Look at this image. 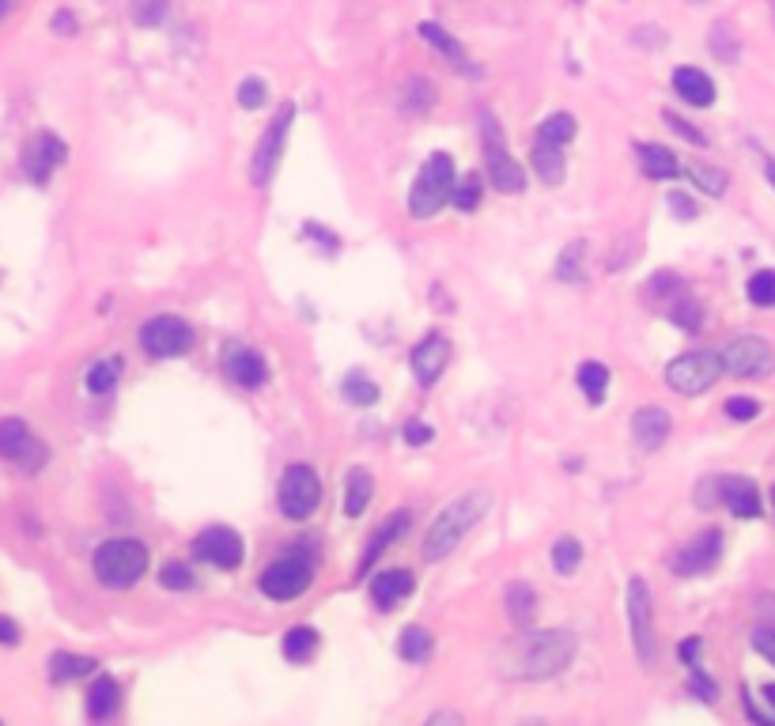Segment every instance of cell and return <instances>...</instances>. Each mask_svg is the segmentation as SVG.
<instances>
[{"mask_svg":"<svg viewBox=\"0 0 775 726\" xmlns=\"http://www.w3.org/2000/svg\"><path fill=\"white\" fill-rule=\"evenodd\" d=\"M0 458H8V462H19L23 469H42L46 466V447L38 443L35 435L27 432V424L16 420V416H8V420H0Z\"/></svg>","mask_w":775,"mask_h":726,"instance_id":"7c38bea8","label":"cell"},{"mask_svg":"<svg viewBox=\"0 0 775 726\" xmlns=\"http://www.w3.org/2000/svg\"><path fill=\"white\" fill-rule=\"evenodd\" d=\"M726 413L734 416V420H753V416L760 413V405L753 398H734V401H726Z\"/></svg>","mask_w":775,"mask_h":726,"instance_id":"bcb514c9","label":"cell"},{"mask_svg":"<svg viewBox=\"0 0 775 726\" xmlns=\"http://www.w3.org/2000/svg\"><path fill=\"white\" fill-rule=\"evenodd\" d=\"M261 103H265V84H261L258 76L242 80L239 84V106H246V110H258Z\"/></svg>","mask_w":775,"mask_h":726,"instance_id":"f6af8a7d","label":"cell"},{"mask_svg":"<svg viewBox=\"0 0 775 726\" xmlns=\"http://www.w3.org/2000/svg\"><path fill=\"white\" fill-rule=\"evenodd\" d=\"M477 201H481V182H477V178H462V182H454L450 205L458 208V212H473Z\"/></svg>","mask_w":775,"mask_h":726,"instance_id":"60d3db41","label":"cell"},{"mask_svg":"<svg viewBox=\"0 0 775 726\" xmlns=\"http://www.w3.org/2000/svg\"><path fill=\"white\" fill-rule=\"evenodd\" d=\"M91 670H95V658H84V655H53L50 658V677H53V681L87 677Z\"/></svg>","mask_w":775,"mask_h":726,"instance_id":"1f68e13d","label":"cell"},{"mask_svg":"<svg viewBox=\"0 0 775 726\" xmlns=\"http://www.w3.org/2000/svg\"><path fill=\"white\" fill-rule=\"evenodd\" d=\"M314 651H318V632L307 628V624H299V628H292L284 636V655L292 658V662H307Z\"/></svg>","mask_w":775,"mask_h":726,"instance_id":"f546056e","label":"cell"},{"mask_svg":"<svg viewBox=\"0 0 775 726\" xmlns=\"http://www.w3.org/2000/svg\"><path fill=\"white\" fill-rule=\"evenodd\" d=\"M65 140L61 137H53V133H38L27 148H23V171H27V178L31 182H50V174H53V167H61L65 163Z\"/></svg>","mask_w":775,"mask_h":726,"instance_id":"5bb4252c","label":"cell"},{"mask_svg":"<svg viewBox=\"0 0 775 726\" xmlns=\"http://www.w3.org/2000/svg\"><path fill=\"white\" fill-rule=\"evenodd\" d=\"M719 556H723V534L719 530H704V534H696L681 549L677 556V575H700V571H711L719 564Z\"/></svg>","mask_w":775,"mask_h":726,"instance_id":"2e32d148","label":"cell"},{"mask_svg":"<svg viewBox=\"0 0 775 726\" xmlns=\"http://www.w3.org/2000/svg\"><path fill=\"white\" fill-rule=\"evenodd\" d=\"M8 4H12V0H0V16H4V12H8Z\"/></svg>","mask_w":775,"mask_h":726,"instance_id":"680465c9","label":"cell"},{"mask_svg":"<svg viewBox=\"0 0 775 726\" xmlns=\"http://www.w3.org/2000/svg\"><path fill=\"white\" fill-rule=\"evenodd\" d=\"M91 568L99 575V583L110 590H125L133 587L140 575L148 571V545H140L137 537H114V541H103L95 549V560Z\"/></svg>","mask_w":775,"mask_h":726,"instance_id":"7a4b0ae2","label":"cell"},{"mask_svg":"<svg viewBox=\"0 0 775 726\" xmlns=\"http://www.w3.org/2000/svg\"><path fill=\"white\" fill-rule=\"evenodd\" d=\"M159 583L167 590H190L193 587V571L186 564H167V568L159 571Z\"/></svg>","mask_w":775,"mask_h":726,"instance_id":"7bdbcfd3","label":"cell"},{"mask_svg":"<svg viewBox=\"0 0 775 726\" xmlns=\"http://www.w3.org/2000/svg\"><path fill=\"white\" fill-rule=\"evenodd\" d=\"M689 178L700 186L704 193H711V197H719V193L726 190V174L723 171H715V167H704V163H692L689 167Z\"/></svg>","mask_w":775,"mask_h":726,"instance_id":"ab89813d","label":"cell"},{"mask_svg":"<svg viewBox=\"0 0 775 726\" xmlns=\"http://www.w3.org/2000/svg\"><path fill=\"white\" fill-rule=\"evenodd\" d=\"M689 685H692V689H696V696H700V700H715V685H711V681H707V677L700 674V670H696V662H692V677H689Z\"/></svg>","mask_w":775,"mask_h":726,"instance_id":"816d5d0a","label":"cell"},{"mask_svg":"<svg viewBox=\"0 0 775 726\" xmlns=\"http://www.w3.org/2000/svg\"><path fill=\"white\" fill-rule=\"evenodd\" d=\"M636 156H639V167H643V174H647V178H655V182H662V178H673V174L681 171V167H677V159H673V152L658 148V144H639Z\"/></svg>","mask_w":775,"mask_h":726,"instance_id":"d4e9b609","label":"cell"},{"mask_svg":"<svg viewBox=\"0 0 775 726\" xmlns=\"http://www.w3.org/2000/svg\"><path fill=\"white\" fill-rule=\"evenodd\" d=\"M575 632H537L518 651V674L537 681V677H556L571 658H575Z\"/></svg>","mask_w":775,"mask_h":726,"instance_id":"3957f363","label":"cell"},{"mask_svg":"<svg viewBox=\"0 0 775 726\" xmlns=\"http://www.w3.org/2000/svg\"><path fill=\"white\" fill-rule=\"evenodd\" d=\"M764 700L772 704V711H775V685H764Z\"/></svg>","mask_w":775,"mask_h":726,"instance_id":"6f0895ef","label":"cell"},{"mask_svg":"<svg viewBox=\"0 0 775 726\" xmlns=\"http://www.w3.org/2000/svg\"><path fill=\"white\" fill-rule=\"evenodd\" d=\"M579 390L586 394V401H598L605 398V390H609V367L598 360H586L583 367H579Z\"/></svg>","mask_w":775,"mask_h":726,"instance_id":"f1b7e54d","label":"cell"},{"mask_svg":"<svg viewBox=\"0 0 775 726\" xmlns=\"http://www.w3.org/2000/svg\"><path fill=\"white\" fill-rule=\"evenodd\" d=\"M723 367L738 379H764V375H772L775 352L760 337H738L723 348Z\"/></svg>","mask_w":775,"mask_h":726,"instance_id":"8fae6325","label":"cell"},{"mask_svg":"<svg viewBox=\"0 0 775 726\" xmlns=\"http://www.w3.org/2000/svg\"><path fill=\"white\" fill-rule=\"evenodd\" d=\"M140 348L155 356V360H167V356H182L193 348V329L190 322L174 318V314H159V318H148L140 326Z\"/></svg>","mask_w":775,"mask_h":726,"instance_id":"52a82bcc","label":"cell"},{"mask_svg":"<svg viewBox=\"0 0 775 726\" xmlns=\"http://www.w3.org/2000/svg\"><path fill=\"white\" fill-rule=\"evenodd\" d=\"M723 356L719 352H685L666 367V382L681 398H696L704 394L707 386H715L719 375H723Z\"/></svg>","mask_w":775,"mask_h":726,"instance_id":"5b68a950","label":"cell"},{"mask_svg":"<svg viewBox=\"0 0 775 726\" xmlns=\"http://www.w3.org/2000/svg\"><path fill=\"white\" fill-rule=\"evenodd\" d=\"M666 121H670V129H673V133H681V137L692 140V144H707L704 133H700V129H692V125H685V121L677 118V114H666Z\"/></svg>","mask_w":775,"mask_h":726,"instance_id":"681fc988","label":"cell"},{"mask_svg":"<svg viewBox=\"0 0 775 726\" xmlns=\"http://www.w3.org/2000/svg\"><path fill=\"white\" fill-rule=\"evenodd\" d=\"M632 435H636V443L643 450H655L666 443V435H670V413L666 409H658V405H647V409H639L632 416Z\"/></svg>","mask_w":775,"mask_h":726,"instance_id":"d6986e66","label":"cell"},{"mask_svg":"<svg viewBox=\"0 0 775 726\" xmlns=\"http://www.w3.org/2000/svg\"><path fill=\"white\" fill-rule=\"evenodd\" d=\"M431 651H435V643H431L428 628H405L401 632V658L405 662H428Z\"/></svg>","mask_w":775,"mask_h":726,"instance_id":"4dcf8cb0","label":"cell"},{"mask_svg":"<svg viewBox=\"0 0 775 726\" xmlns=\"http://www.w3.org/2000/svg\"><path fill=\"white\" fill-rule=\"evenodd\" d=\"M310 579H314V571H310L307 560H299V556H284V560H276L269 568L261 571V594H269L273 602H292L299 598L303 590L310 587Z\"/></svg>","mask_w":775,"mask_h":726,"instance_id":"30bf717a","label":"cell"},{"mask_svg":"<svg viewBox=\"0 0 775 726\" xmlns=\"http://www.w3.org/2000/svg\"><path fill=\"white\" fill-rule=\"evenodd\" d=\"M292 118H295V106H292V103H284L280 110H276V118L269 121V129H265V137H261L258 156H254V171H250V174H254V182H258V186H265V182H269V174H273L276 159H280V152H284V140H288Z\"/></svg>","mask_w":775,"mask_h":726,"instance_id":"4fadbf2b","label":"cell"},{"mask_svg":"<svg viewBox=\"0 0 775 726\" xmlns=\"http://www.w3.org/2000/svg\"><path fill=\"white\" fill-rule=\"evenodd\" d=\"M719 496H723V503L738 515V519H757L760 515L757 484L745 481V477H726V481L719 484Z\"/></svg>","mask_w":775,"mask_h":726,"instance_id":"ffe728a7","label":"cell"},{"mask_svg":"<svg viewBox=\"0 0 775 726\" xmlns=\"http://www.w3.org/2000/svg\"><path fill=\"white\" fill-rule=\"evenodd\" d=\"M450 193H454V159L447 152H435L420 167L413 190H409V212L416 220H428V216H435L439 208L447 205Z\"/></svg>","mask_w":775,"mask_h":726,"instance_id":"277c9868","label":"cell"},{"mask_svg":"<svg viewBox=\"0 0 775 726\" xmlns=\"http://www.w3.org/2000/svg\"><path fill=\"white\" fill-rule=\"evenodd\" d=\"M583 254H586V246H583V242H571L568 250L560 254V265H556V277H560V280H568V284H571V280L579 284V280H583Z\"/></svg>","mask_w":775,"mask_h":726,"instance_id":"74e56055","label":"cell"},{"mask_svg":"<svg viewBox=\"0 0 775 726\" xmlns=\"http://www.w3.org/2000/svg\"><path fill=\"white\" fill-rule=\"evenodd\" d=\"M484 511H488V492H465L454 503H447L431 522L428 537H424V556L428 560L450 556L465 541V534L484 519Z\"/></svg>","mask_w":775,"mask_h":726,"instance_id":"6da1fadb","label":"cell"},{"mask_svg":"<svg viewBox=\"0 0 775 726\" xmlns=\"http://www.w3.org/2000/svg\"><path fill=\"white\" fill-rule=\"evenodd\" d=\"M628 628H632V643H636V655L643 666L655 662V605H651V590L643 579L628 583Z\"/></svg>","mask_w":775,"mask_h":726,"instance_id":"ba28073f","label":"cell"},{"mask_svg":"<svg viewBox=\"0 0 775 726\" xmlns=\"http://www.w3.org/2000/svg\"><path fill=\"white\" fill-rule=\"evenodd\" d=\"M564 144H556V140L541 137L537 133V144H534V171L541 174V182H549V186H560L564 182V152H560Z\"/></svg>","mask_w":775,"mask_h":726,"instance_id":"603a6c76","label":"cell"},{"mask_svg":"<svg viewBox=\"0 0 775 726\" xmlns=\"http://www.w3.org/2000/svg\"><path fill=\"white\" fill-rule=\"evenodd\" d=\"M227 375L246 386V390H254L265 382V360H261L254 348H231L227 352Z\"/></svg>","mask_w":775,"mask_h":726,"instance_id":"7402d4cb","label":"cell"},{"mask_svg":"<svg viewBox=\"0 0 775 726\" xmlns=\"http://www.w3.org/2000/svg\"><path fill=\"white\" fill-rule=\"evenodd\" d=\"M749 303H757V307H775V273L772 269H760V273H753V280H749Z\"/></svg>","mask_w":775,"mask_h":726,"instance_id":"d590c367","label":"cell"},{"mask_svg":"<svg viewBox=\"0 0 775 726\" xmlns=\"http://www.w3.org/2000/svg\"><path fill=\"white\" fill-rule=\"evenodd\" d=\"M0 643H4V647H16V643H19V628H16V621H8V617H0Z\"/></svg>","mask_w":775,"mask_h":726,"instance_id":"f5cc1de1","label":"cell"},{"mask_svg":"<svg viewBox=\"0 0 775 726\" xmlns=\"http://www.w3.org/2000/svg\"><path fill=\"white\" fill-rule=\"evenodd\" d=\"M371 496H375L371 473H367V469H352V473H348V488H345V515L360 519L363 511H367V503H371Z\"/></svg>","mask_w":775,"mask_h":726,"instance_id":"484cf974","label":"cell"},{"mask_svg":"<svg viewBox=\"0 0 775 726\" xmlns=\"http://www.w3.org/2000/svg\"><path fill=\"white\" fill-rule=\"evenodd\" d=\"M670 208L677 220H696V205H692L685 193H670Z\"/></svg>","mask_w":775,"mask_h":726,"instance_id":"c3c4849f","label":"cell"},{"mask_svg":"<svg viewBox=\"0 0 775 726\" xmlns=\"http://www.w3.org/2000/svg\"><path fill=\"white\" fill-rule=\"evenodd\" d=\"M673 91L692 106H711L715 103V84H711V76L700 69H677L673 72Z\"/></svg>","mask_w":775,"mask_h":726,"instance_id":"44dd1931","label":"cell"},{"mask_svg":"<svg viewBox=\"0 0 775 726\" xmlns=\"http://www.w3.org/2000/svg\"><path fill=\"white\" fill-rule=\"evenodd\" d=\"M413 571L405 568H390V571H379L375 575V583H371V598L379 609H394L397 602H405L409 594H413Z\"/></svg>","mask_w":775,"mask_h":726,"instance_id":"ac0fdd59","label":"cell"},{"mask_svg":"<svg viewBox=\"0 0 775 726\" xmlns=\"http://www.w3.org/2000/svg\"><path fill=\"white\" fill-rule=\"evenodd\" d=\"M481 137H484V159H488V178L500 193H522L526 190V174L518 167L511 152L503 148L500 125L492 114H481Z\"/></svg>","mask_w":775,"mask_h":726,"instance_id":"8992f818","label":"cell"},{"mask_svg":"<svg viewBox=\"0 0 775 726\" xmlns=\"http://www.w3.org/2000/svg\"><path fill=\"white\" fill-rule=\"evenodd\" d=\"M53 27H57L61 35H72V31H76V23H72L69 12H61V16H53Z\"/></svg>","mask_w":775,"mask_h":726,"instance_id":"db71d44e","label":"cell"},{"mask_svg":"<svg viewBox=\"0 0 775 726\" xmlns=\"http://www.w3.org/2000/svg\"><path fill=\"white\" fill-rule=\"evenodd\" d=\"M405 526H409V511H397V515H394V522H386V526H382L379 534L371 537V549H367V556H363V568H371V564H375V556H379L382 549H386V545H390V541H397V537H401V530H405Z\"/></svg>","mask_w":775,"mask_h":726,"instance_id":"d6a6232c","label":"cell"},{"mask_svg":"<svg viewBox=\"0 0 775 726\" xmlns=\"http://www.w3.org/2000/svg\"><path fill=\"white\" fill-rule=\"evenodd\" d=\"M507 609H511V617L518 624H526L534 617V590L526 587V583H515V587L507 590Z\"/></svg>","mask_w":775,"mask_h":726,"instance_id":"f35d334b","label":"cell"},{"mask_svg":"<svg viewBox=\"0 0 775 726\" xmlns=\"http://www.w3.org/2000/svg\"><path fill=\"white\" fill-rule=\"evenodd\" d=\"M416 31H420V38H428L431 46L443 53V57H450V61H454V65H458L462 72H473L469 57H465V50L458 46V42H454V38L447 35V31H443V27H439V23H420Z\"/></svg>","mask_w":775,"mask_h":726,"instance_id":"83f0119b","label":"cell"},{"mask_svg":"<svg viewBox=\"0 0 775 726\" xmlns=\"http://www.w3.org/2000/svg\"><path fill=\"white\" fill-rule=\"evenodd\" d=\"M121 371H125V360H121V356H106V360H99L91 371H87V394H95V398L114 394Z\"/></svg>","mask_w":775,"mask_h":726,"instance_id":"cb8c5ba5","label":"cell"},{"mask_svg":"<svg viewBox=\"0 0 775 726\" xmlns=\"http://www.w3.org/2000/svg\"><path fill=\"white\" fill-rule=\"evenodd\" d=\"M670 318L677 322L681 329H696L700 326V307L692 303V299H677V303H670Z\"/></svg>","mask_w":775,"mask_h":726,"instance_id":"ee69618b","label":"cell"},{"mask_svg":"<svg viewBox=\"0 0 775 726\" xmlns=\"http://www.w3.org/2000/svg\"><path fill=\"white\" fill-rule=\"evenodd\" d=\"M345 398L352 405H375L379 401V386L367 379V375H360V371H352L345 379Z\"/></svg>","mask_w":775,"mask_h":726,"instance_id":"e575fe53","label":"cell"},{"mask_svg":"<svg viewBox=\"0 0 775 726\" xmlns=\"http://www.w3.org/2000/svg\"><path fill=\"white\" fill-rule=\"evenodd\" d=\"M579 560H583V545L575 537H560L552 545V568L560 571V575H571V571L579 568Z\"/></svg>","mask_w":775,"mask_h":726,"instance_id":"836d02e7","label":"cell"},{"mask_svg":"<svg viewBox=\"0 0 775 726\" xmlns=\"http://www.w3.org/2000/svg\"><path fill=\"white\" fill-rule=\"evenodd\" d=\"M696 655H700V640H685V643H681V658H685L689 666L696 662Z\"/></svg>","mask_w":775,"mask_h":726,"instance_id":"11a10c76","label":"cell"},{"mask_svg":"<svg viewBox=\"0 0 775 726\" xmlns=\"http://www.w3.org/2000/svg\"><path fill=\"white\" fill-rule=\"evenodd\" d=\"M193 553L216 564V568H239L242 564V537L227 526H208L205 534L193 541Z\"/></svg>","mask_w":775,"mask_h":726,"instance_id":"9a60e30c","label":"cell"},{"mask_svg":"<svg viewBox=\"0 0 775 726\" xmlns=\"http://www.w3.org/2000/svg\"><path fill=\"white\" fill-rule=\"evenodd\" d=\"M575 133H579V121L571 118V114H552V118L541 121V137L556 140V144L575 140Z\"/></svg>","mask_w":775,"mask_h":726,"instance_id":"8d00e7d4","label":"cell"},{"mask_svg":"<svg viewBox=\"0 0 775 726\" xmlns=\"http://www.w3.org/2000/svg\"><path fill=\"white\" fill-rule=\"evenodd\" d=\"M753 647L775 666V628H757V632H753Z\"/></svg>","mask_w":775,"mask_h":726,"instance_id":"7dc6e473","label":"cell"},{"mask_svg":"<svg viewBox=\"0 0 775 726\" xmlns=\"http://www.w3.org/2000/svg\"><path fill=\"white\" fill-rule=\"evenodd\" d=\"M764 174H768V182H772V190H775V159H768V163H764Z\"/></svg>","mask_w":775,"mask_h":726,"instance_id":"9f6ffc18","label":"cell"},{"mask_svg":"<svg viewBox=\"0 0 775 726\" xmlns=\"http://www.w3.org/2000/svg\"><path fill=\"white\" fill-rule=\"evenodd\" d=\"M118 711V681H110V677H99L91 692H87V715L91 719H110Z\"/></svg>","mask_w":775,"mask_h":726,"instance_id":"4316f807","label":"cell"},{"mask_svg":"<svg viewBox=\"0 0 775 726\" xmlns=\"http://www.w3.org/2000/svg\"><path fill=\"white\" fill-rule=\"evenodd\" d=\"M322 503V481L310 466H292L280 481V511L288 519H310Z\"/></svg>","mask_w":775,"mask_h":726,"instance_id":"9c48e42d","label":"cell"},{"mask_svg":"<svg viewBox=\"0 0 775 726\" xmlns=\"http://www.w3.org/2000/svg\"><path fill=\"white\" fill-rule=\"evenodd\" d=\"M405 443H413V447H420V443H431V428L424 424V420L405 424Z\"/></svg>","mask_w":775,"mask_h":726,"instance_id":"f907efd6","label":"cell"},{"mask_svg":"<svg viewBox=\"0 0 775 726\" xmlns=\"http://www.w3.org/2000/svg\"><path fill=\"white\" fill-rule=\"evenodd\" d=\"M447 363H450V341L443 333H428V337L413 348V379L420 382V386H431V382L447 371Z\"/></svg>","mask_w":775,"mask_h":726,"instance_id":"e0dca14e","label":"cell"},{"mask_svg":"<svg viewBox=\"0 0 775 726\" xmlns=\"http://www.w3.org/2000/svg\"><path fill=\"white\" fill-rule=\"evenodd\" d=\"M163 16H167V0H133V19L140 27H155Z\"/></svg>","mask_w":775,"mask_h":726,"instance_id":"b9f144b4","label":"cell"}]
</instances>
